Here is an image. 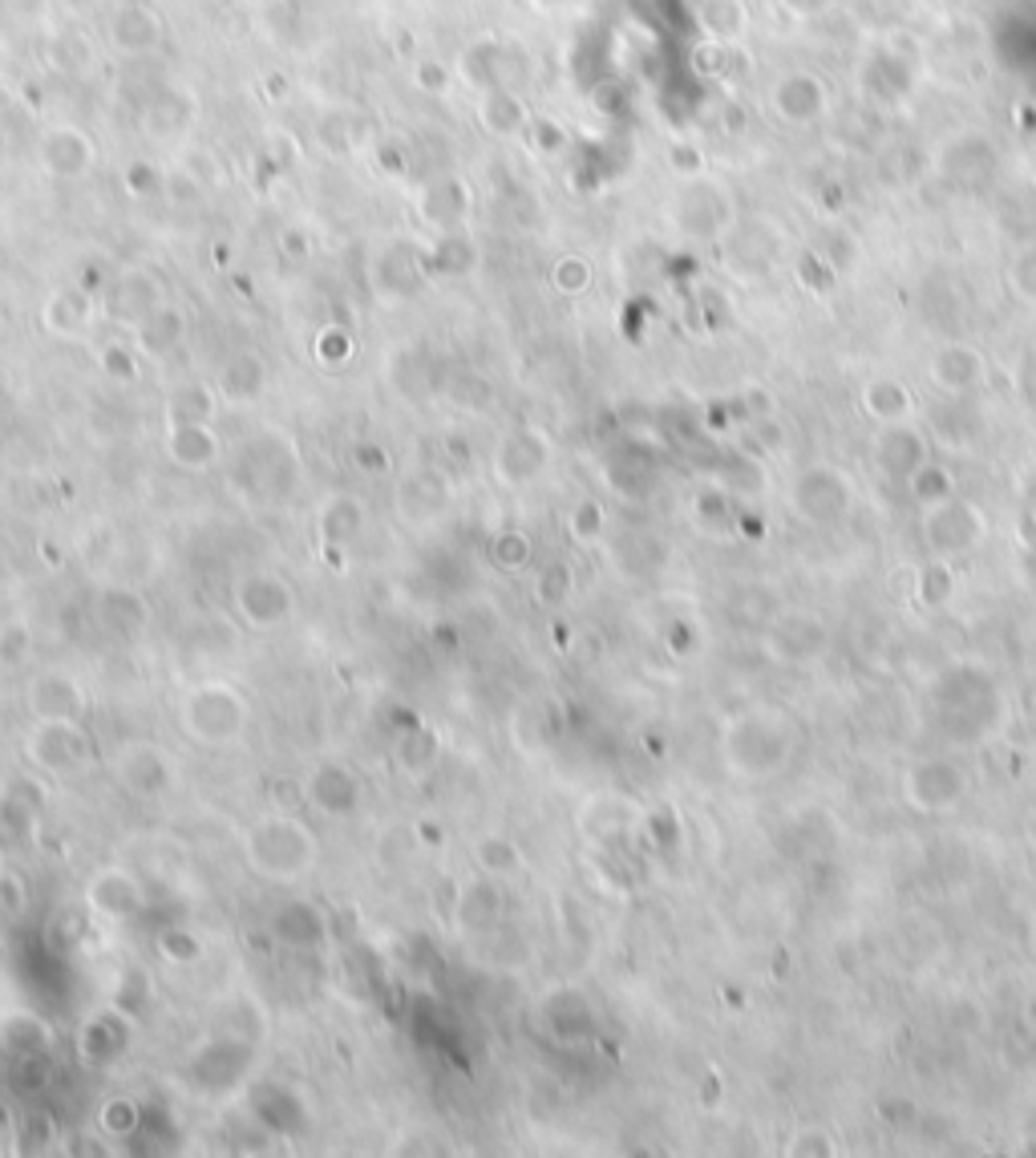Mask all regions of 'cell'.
<instances>
[{"instance_id": "7a4b0ae2", "label": "cell", "mask_w": 1036, "mask_h": 1158, "mask_svg": "<svg viewBox=\"0 0 1036 1158\" xmlns=\"http://www.w3.org/2000/svg\"><path fill=\"white\" fill-rule=\"evenodd\" d=\"M248 697L239 693L236 685H224V681H207V685H195L183 697V725H187L190 737L211 745L236 742L239 733L248 730Z\"/></svg>"}, {"instance_id": "8992f818", "label": "cell", "mask_w": 1036, "mask_h": 1158, "mask_svg": "<svg viewBox=\"0 0 1036 1158\" xmlns=\"http://www.w3.org/2000/svg\"><path fill=\"white\" fill-rule=\"evenodd\" d=\"M236 600H239V612L248 616L251 624H256V628H271L276 620H283V616H288V603H292V596H288V583H283V579L251 576L248 583H239Z\"/></svg>"}, {"instance_id": "8fae6325", "label": "cell", "mask_w": 1036, "mask_h": 1158, "mask_svg": "<svg viewBox=\"0 0 1036 1158\" xmlns=\"http://www.w3.org/2000/svg\"><path fill=\"white\" fill-rule=\"evenodd\" d=\"M1033 944H1036V940H1033Z\"/></svg>"}, {"instance_id": "52a82bcc", "label": "cell", "mask_w": 1036, "mask_h": 1158, "mask_svg": "<svg viewBox=\"0 0 1036 1158\" xmlns=\"http://www.w3.org/2000/svg\"><path fill=\"white\" fill-rule=\"evenodd\" d=\"M336 790H341V803H344V806H353V803H356V782H353V774H349L344 766H320V774L312 778L308 794H312V798H317V803L324 806V810H336V798H332ZM344 806H341V810H344Z\"/></svg>"}, {"instance_id": "3957f363", "label": "cell", "mask_w": 1036, "mask_h": 1158, "mask_svg": "<svg viewBox=\"0 0 1036 1158\" xmlns=\"http://www.w3.org/2000/svg\"><path fill=\"white\" fill-rule=\"evenodd\" d=\"M114 769H118L122 786H126L130 794H142V798H158V794H166L170 782H175V766H170L166 749L146 742L122 745L118 757H114Z\"/></svg>"}, {"instance_id": "277c9868", "label": "cell", "mask_w": 1036, "mask_h": 1158, "mask_svg": "<svg viewBox=\"0 0 1036 1158\" xmlns=\"http://www.w3.org/2000/svg\"><path fill=\"white\" fill-rule=\"evenodd\" d=\"M29 705L41 722H77L85 710V693L65 673H41L29 689Z\"/></svg>"}, {"instance_id": "9c48e42d", "label": "cell", "mask_w": 1036, "mask_h": 1158, "mask_svg": "<svg viewBox=\"0 0 1036 1158\" xmlns=\"http://www.w3.org/2000/svg\"><path fill=\"white\" fill-rule=\"evenodd\" d=\"M9 1123L12 1118H9V1110H4V1102H0V1130H9Z\"/></svg>"}, {"instance_id": "30bf717a", "label": "cell", "mask_w": 1036, "mask_h": 1158, "mask_svg": "<svg viewBox=\"0 0 1036 1158\" xmlns=\"http://www.w3.org/2000/svg\"><path fill=\"white\" fill-rule=\"evenodd\" d=\"M244 4H268V0H244Z\"/></svg>"}, {"instance_id": "5b68a950", "label": "cell", "mask_w": 1036, "mask_h": 1158, "mask_svg": "<svg viewBox=\"0 0 1036 1158\" xmlns=\"http://www.w3.org/2000/svg\"><path fill=\"white\" fill-rule=\"evenodd\" d=\"M29 749L49 769H73L90 757L85 754V733L77 730V722H41Z\"/></svg>"}, {"instance_id": "ba28073f", "label": "cell", "mask_w": 1036, "mask_h": 1158, "mask_svg": "<svg viewBox=\"0 0 1036 1158\" xmlns=\"http://www.w3.org/2000/svg\"><path fill=\"white\" fill-rule=\"evenodd\" d=\"M478 859H483L486 867H495V871H510V867H518V851L503 839H486Z\"/></svg>"}, {"instance_id": "6da1fadb", "label": "cell", "mask_w": 1036, "mask_h": 1158, "mask_svg": "<svg viewBox=\"0 0 1036 1158\" xmlns=\"http://www.w3.org/2000/svg\"><path fill=\"white\" fill-rule=\"evenodd\" d=\"M248 864L276 883H296L317 864V835L292 815H268L248 830Z\"/></svg>"}]
</instances>
